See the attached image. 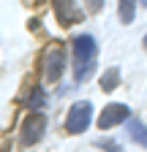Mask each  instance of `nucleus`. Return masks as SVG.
I'll list each match as a JSON object with an SVG mask.
<instances>
[{"label": "nucleus", "mask_w": 147, "mask_h": 152, "mask_svg": "<svg viewBox=\"0 0 147 152\" xmlns=\"http://www.w3.org/2000/svg\"><path fill=\"white\" fill-rule=\"evenodd\" d=\"M52 6H54V16H57V22L63 27H71V25H76V22L85 19L82 8L74 0H52Z\"/></svg>", "instance_id": "423d86ee"}, {"label": "nucleus", "mask_w": 147, "mask_h": 152, "mask_svg": "<svg viewBox=\"0 0 147 152\" xmlns=\"http://www.w3.org/2000/svg\"><path fill=\"white\" fill-rule=\"evenodd\" d=\"M128 133H131V139H134L139 147H147V128H144L142 122L131 120V122H128Z\"/></svg>", "instance_id": "6e6552de"}, {"label": "nucleus", "mask_w": 147, "mask_h": 152, "mask_svg": "<svg viewBox=\"0 0 147 152\" xmlns=\"http://www.w3.org/2000/svg\"><path fill=\"white\" fill-rule=\"evenodd\" d=\"M142 3H144V8H147V0H142Z\"/></svg>", "instance_id": "f8f14e48"}, {"label": "nucleus", "mask_w": 147, "mask_h": 152, "mask_svg": "<svg viewBox=\"0 0 147 152\" xmlns=\"http://www.w3.org/2000/svg\"><path fill=\"white\" fill-rule=\"evenodd\" d=\"M96 54H98V44L93 35H79L74 41V57H76V65H74V79L76 82H87L90 73L96 65Z\"/></svg>", "instance_id": "f257e3e1"}, {"label": "nucleus", "mask_w": 147, "mask_h": 152, "mask_svg": "<svg viewBox=\"0 0 147 152\" xmlns=\"http://www.w3.org/2000/svg\"><path fill=\"white\" fill-rule=\"evenodd\" d=\"M117 14H120V22L123 25H131L134 16H136V0H120Z\"/></svg>", "instance_id": "0eeeda50"}, {"label": "nucleus", "mask_w": 147, "mask_h": 152, "mask_svg": "<svg viewBox=\"0 0 147 152\" xmlns=\"http://www.w3.org/2000/svg\"><path fill=\"white\" fill-rule=\"evenodd\" d=\"M90 120H93V106H90V101H79V103H74L68 109V117H65V130L68 133H85Z\"/></svg>", "instance_id": "f03ea898"}, {"label": "nucleus", "mask_w": 147, "mask_h": 152, "mask_svg": "<svg viewBox=\"0 0 147 152\" xmlns=\"http://www.w3.org/2000/svg\"><path fill=\"white\" fill-rule=\"evenodd\" d=\"M98 147H101V149H106V152H123V147H120L117 141H106V139H104V141H98Z\"/></svg>", "instance_id": "9d476101"}, {"label": "nucleus", "mask_w": 147, "mask_h": 152, "mask_svg": "<svg viewBox=\"0 0 147 152\" xmlns=\"http://www.w3.org/2000/svg\"><path fill=\"white\" fill-rule=\"evenodd\" d=\"M128 117H131V109L125 103H109L101 109V117H98V130H109L115 125H123Z\"/></svg>", "instance_id": "39448f33"}, {"label": "nucleus", "mask_w": 147, "mask_h": 152, "mask_svg": "<svg viewBox=\"0 0 147 152\" xmlns=\"http://www.w3.org/2000/svg\"><path fill=\"white\" fill-rule=\"evenodd\" d=\"M65 71V49L63 44H52L44 54V76H46V82H57L60 76Z\"/></svg>", "instance_id": "7ed1b4c3"}, {"label": "nucleus", "mask_w": 147, "mask_h": 152, "mask_svg": "<svg viewBox=\"0 0 147 152\" xmlns=\"http://www.w3.org/2000/svg\"><path fill=\"white\" fill-rule=\"evenodd\" d=\"M144 46H147V35H144Z\"/></svg>", "instance_id": "ddd939ff"}, {"label": "nucleus", "mask_w": 147, "mask_h": 152, "mask_svg": "<svg viewBox=\"0 0 147 152\" xmlns=\"http://www.w3.org/2000/svg\"><path fill=\"white\" fill-rule=\"evenodd\" d=\"M117 82H120V71H117V68H109V71L101 73V90H104V92H112V90L117 87Z\"/></svg>", "instance_id": "1a4fd4ad"}, {"label": "nucleus", "mask_w": 147, "mask_h": 152, "mask_svg": "<svg viewBox=\"0 0 147 152\" xmlns=\"http://www.w3.org/2000/svg\"><path fill=\"white\" fill-rule=\"evenodd\" d=\"M41 103H44V92H41V90H35V92H33V98H30V106H33V109H38Z\"/></svg>", "instance_id": "9b49d317"}, {"label": "nucleus", "mask_w": 147, "mask_h": 152, "mask_svg": "<svg viewBox=\"0 0 147 152\" xmlns=\"http://www.w3.org/2000/svg\"><path fill=\"white\" fill-rule=\"evenodd\" d=\"M44 130H46V117L41 111H33L30 117L22 122V133H19V139L25 147H33V144H38L44 139Z\"/></svg>", "instance_id": "20e7f679"}]
</instances>
